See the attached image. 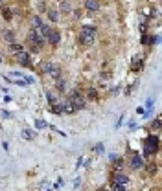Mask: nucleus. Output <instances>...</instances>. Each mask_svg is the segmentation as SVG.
I'll use <instances>...</instances> for the list:
<instances>
[{"label":"nucleus","instance_id":"nucleus-23","mask_svg":"<svg viewBox=\"0 0 162 191\" xmlns=\"http://www.w3.org/2000/svg\"><path fill=\"white\" fill-rule=\"evenodd\" d=\"M87 97H88V99H98V92H96L94 88H90V90L87 92Z\"/></svg>","mask_w":162,"mask_h":191},{"label":"nucleus","instance_id":"nucleus-11","mask_svg":"<svg viewBox=\"0 0 162 191\" xmlns=\"http://www.w3.org/2000/svg\"><path fill=\"white\" fill-rule=\"evenodd\" d=\"M2 39L7 40L9 44H13V42H15V33H13L11 30H2Z\"/></svg>","mask_w":162,"mask_h":191},{"label":"nucleus","instance_id":"nucleus-17","mask_svg":"<svg viewBox=\"0 0 162 191\" xmlns=\"http://www.w3.org/2000/svg\"><path fill=\"white\" fill-rule=\"evenodd\" d=\"M35 136H37L35 131H30V129H24V131H22V138H24V140H33Z\"/></svg>","mask_w":162,"mask_h":191},{"label":"nucleus","instance_id":"nucleus-22","mask_svg":"<svg viewBox=\"0 0 162 191\" xmlns=\"http://www.w3.org/2000/svg\"><path fill=\"white\" fill-rule=\"evenodd\" d=\"M50 68H52V64H50V63H42V64H40V72H42V74H48V72H50Z\"/></svg>","mask_w":162,"mask_h":191},{"label":"nucleus","instance_id":"nucleus-2","mask_svg":"<svg viewBox=\"0 0 162 191\" xmlns=\"http://www.w3.org/2000/svg\"><path fill=\"white\" fill-rule=\"evenodd\" d=\"M94 40H96V30L92 26H83L79 33V42L83 46H90L94 44Z\"/></svg>","mask_w":162,"mask_h":191},{"label":"nucleus","instance_id":"nucleus-9","mask_svg":"<svg viewBox=\"0 0 162 191\" xmlns=\"http://www.w3.org/2000/svg\"><path fill=\"white\" fill-rule=\"evenodd\" d=\"M142 165H144L142 156H140V154H135V156L131 158V167H133V169H140Z\"/></svg>","mask_w":162,"mask_h":191},{"label":"nucleus","instance_id":"nucleus-26","mask_svg":"<svg viewBox=\"0 0 162 191\" xmlns=\"http://www.w3.org/2000/svg\"><path fill=\"white\" fill-rule=\"evenodd\" d=\"M35 125H37V129H44L48 123H46V121H42V119H37V121H35Z\"/></svg>","mask_w":162,"mask_h":191},{"label":"nucleus","instance_id":"nucleus-4","mask_svg":"<svg viewBox=\"0 0 162 191\" xmlns=\"http://www.w3.org/2000/svg\"><path fill=\"white\" fill-rule=\"evenodd\" d=\"M68 99L72 101V105H74V109L76 110H81V109H85V105H87V101H85V97L78 92V90H72L70 96H68Z\"/></svg>","mask_w":162,"mask_h":191},{"label":"nucleus","instance_id":"nucleus-3","mask_svg":"<svg viewBox=\"0 0 162 191\" xmlns=\"http://www.w3.org/2000/svg\"><path fill=\"white\" fill-rule=\"evenodd\" d=\"M157 151H159V138H157V136L145 138V142H144V154L149 158V156H153Z\"/></svg>","mask_w":162,"mask_h":191},{"label":"nucleus","instance_id":"nucleus-29","mask_svg":"<svg viewBox=\"0 0 162 191\" xmlns=\"http://www.w3.org/2000/svg\"><path fill=\"white\" fill-rule=\"evenodd\" d=\"M0 7H2V0H0Z\"/></svg>","mask_w":162,"mask_h":191},{"label":"nucleus","instance_id":"nucleus-15","mask_svg":"<svg viewBox=\"0 0 162 191\" xmlns=\"http://www.w3.org/2000/svg\"><path fill=\"white\" fill-rule=\"evenodd\" d=\"M30 22H31V28H33V31H35V30H39V28H40V24H42V20H40L39 17H37V15H33V17L30 19Z\"/></svg>","mask_w":162,"mask_h":191},{"label":"nucleus","instance_id":"nucleus-21","mask_svg":"<svg viewBox=\"0 0 162 191\" xmlns=\"http://www.w3.org/2000/svg\"><path fill=\"white\" fill-rule=\"evenodd\" d=\"M48 19L52 20V22H57V11H54V9H48Z\"/></svg>","mask_w":162,"mask_h":191},{"label":"nucleus","instance_id":"nucleus-1","mask_svg":"<svg viewBox=\"0 0 162 191\" xmlns=\"http://www.w3.org/2000/svg\"><path fill=\"white\" fill-rule=\"evenodd\" d=\"M26 42L30 46V52H33V54H39L40 50H42V46H44V39L40 37L37 31H30Z\"/></svg>","mask_w":162,"mask_h":191},{"label":"nucleus","instance_id":"nucleus-6","mask_svg":"<svg viewBox=\"0 0 162 191\" xmlns=\"http://www.w3.org/2000/svg\"><path fill=\"white\" fill-rule=\"evenodd\" d=\"M129 182V178H127V175H123L122 171H116L112 173V180H111V184H122V186H125Z\"/></svg>","mask_w":162,"mask_h":191},{"label":"nucleus","instance_id":"nucleus-27","mask_svg":"<svg viewBox=\"0 0 162 191\" xmlns=\"http://www.w3.org/2000/svg\"><path fill=\"white\" fill-rule=\"evenodd\" d=\"M112 189L114 191H125V186H122V184H112Z\"/></svg>","mask_w":162,"mask_h":191},{"label":"nucleus","instance_id":"nucleus-12","mask_svg":"<svg viewBox=\"0 0 162 191\" xmlns=\"http://www.w3.org/2000/svg\"><path fill=\"white\" fill-rule=\"evenodd\" d=\"M39 31H40V37H42V39H48V35L52 33V28H50L48 24H44V22H42V24H40V28H39Z\"/></svg>","mask_w":162,"mask_h":191},{"label":"nucleus","instance_id":"nucleus-19","mask_svg":"<svg viewBox=\"0 0 162 191\" xmlns=\"http://www.w3.org/2000/svg\"><path fill=\"white\" fill-rule=\"evenodd\" d=\"M9 52H11L13 55H17L19 52H22V46H20V44H17V42H13V44L9 46Z\"/></svg>","mask_w":162,"mask_h":191},{"label":"nucleus","instance_id":"nucleus-5","mask_svg":"<svg viewBox=\"0 0 162 191\" xmlns=\"http://www.w3.org/2000/svg\"><path fill=\"white\" fill-rule=\"evenodd\" d=\"M15 59H17V63H20L22 66H31V57H30V52H19L17 55H15Z\"/></svg>","mask_w":162,"mask_h":191},{"label":"nucleus","instance_id":"nucleus-24","mask_svg":"<svg viewBox=\"0 0 162 191\" xmlns=\"http://www.w3.org/2000/svg\"><path fill=\"white\" fill-rule=\"evenodd\" d=\"M145 171H147V175H155V171H157V165H155V164H149Z\"/></svg>","mask_w":162,"mask_h":191},{"label":"nucleus","instance_id":"nucleus-30","mask_svg":"<svg viewBox=\"0 0 162 191\" xmlns=\"http://www.w3.org/2000/svg\"><path fill=\"white\" fill-rule=\"evenodd\" d=\"M98 191H103V189H98Z\"/></svg>","mask_w":162,"mask_h":191},{"label":"nucleus","instance_id":"nucleus-18","mask_svg":"<svg viewBox=\"0 0 162 191\" xmlns=\"http://www.w3.org/2000/svg\"><path fill=\"white\" fill-rule=\"evenodd\" d=\"M2 15H4V19H6V20L13 19V11H11L9 7H4V6H2Z\"/></svg>","mask_w":162,"mask_h":191},{"label":"nucleus","instance_id":"nucleus-28","mask_svg":"<svg viewBox=\"0 0 162 191\" xmlns=\"http://www.w3.org/2000/svg\"><path fill=\"white\" fill-rule=\"evenodd\" d=\"M63 184H64V180L59 178V180H57V184H54V186H55V188H59V186H63Z\"/></svg>","mask_w":162,"mask_h":191},{"label":"nucleus","instance_id":"nucleus-8","mask_svg":"<svg viewBox=\"0 0 162 191\" xmlns=\"http://www.w3.org/2000/svg\"><path fill=\"white\" fill-rule=\"evenodd\" d=\"M61 103H63V112H66V114L76 112V109H74V105H72L70 99H61Z\"/></svg>","mask_w":162,"mask_h":191},{"label":"nucleus","instance_id":"nucleus-16","mask_svg":"<svg viewBox=\"0 0 162 191\" xmlns=\"http://www.w3.org/2000/svg\"><path fill=\"white\" fill-rule=\"evenodd\" d=\"M48 74L54 77V79H59V77H61V70H59V66L52 64V68H50V72H48Z\"/></svg>","mask_w":162,"mask_h":191},{"label":"nucleus","instance_id":"nucleus-25","mask_svg":"<svg viewBox=\"0 0 162 191\" xmlns=\"http://www.w3.org/2000/svg\"><path fill=\"white\" fill-rule=\"evenodd\" d=\"M151 129H153V131H159V129H160V118H157V119L153 121V125H151Z\"/></svg>","mask_w":162,"mask_h":191},{"label":"nucleus","instance_id":"nucleus-20","mask_svg":"<svg viewBox=\"0 0 162 191\" xmlns=\"http://www.w3.org/2000/svg\"><path fill=\"white\" fill-rule=\"evenodd\" d=\"M55 88H57V90H59V92H63V90H64V88H66V85H64V81H63V79H55Z\"/></svg>","mask_w":162,"mask_h":191},{"label":"nucleus","instance_id":"nucleus-14","mask_svg":"<svg viewBox=\"0 0 162 191\" xmlns=\"http://www.w3.org/2000/svg\"><path fill=\"white\" fill-rule=\"evenodd\" d=\"M59 9L63 11V13H70V11H72V4H70L68 0H63L61 6H59Z\"/></svg>","mask_w":162,"mask_h":191},{"label":"nucleus","instance_id":"nucleus-7","mask_svg":"<svg viewBox=\"0 0 162 191\" xmlns=\"http://www.w3.org/2000/svg\"><path fill=\"white\" fill-rule=\"evenodd\" d=\"M59 40H61V33L59 31H55V30H52V33L48 35V42H50L52 46H57Z\"/></svg>","mask_w":162,"mask_h":191},{"label":"nucleus","instance_id":"nucleus-13","mask_svg":"<svg viewBox=\"0 0 162 191\" xmlns=\"http://www.w3.org/2000/svg\"><path fill=\"white\" fill-rule=\"evenodd\" d=\"M142 64H144V57L138 55L136 59H133V63H131V70H140Z\"/></svg>","mask_w":162,"mask_h":191},{"label":"nucleus","instance_id":"nucleus-10","mask_svg":"<svg viewBox=\"0 0 162 191\" xmlns=\"http://www.w3.org/2000/svg\"><path fill=\"white\" fill-rule=\"evenodd\" d=\"M85 9H88V11H98V9H100V2H98V0H85Z\"/></svg>","mask_w":162,"mask_h":191}]
</instances>
